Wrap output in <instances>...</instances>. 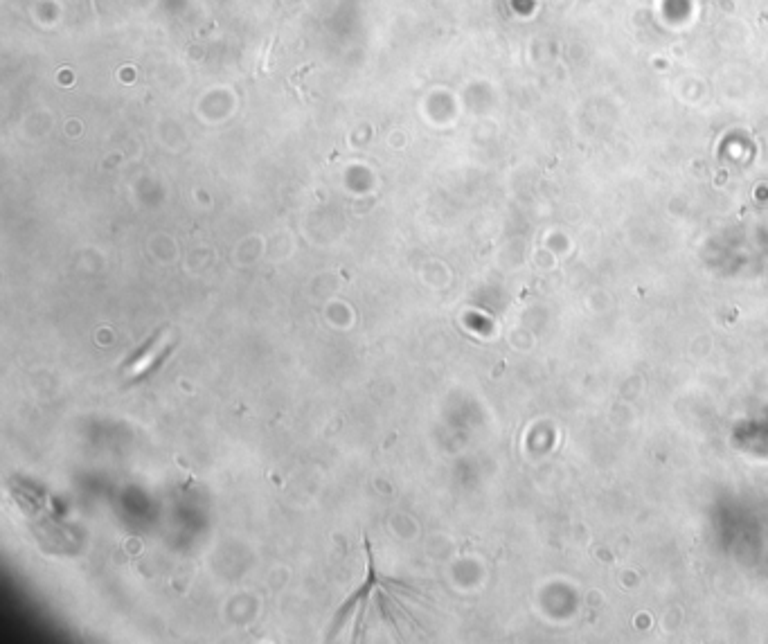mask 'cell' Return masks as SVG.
Instances as JSON below:
<instances>
[{
	"label": "cell",
	"instance_id": "obj_1",
	"mask_svg": "<svg viewBox=\"0 0 768 644\" xmlns=\"http://www.w3.org/2000/svg\"><path fill=\"white\" fill-rule=\"evenodd\" d=\"M365 552H368V581H365V584H363L359 590H356V593H354L350 599H347V602H345L341 608H338L336 620H334V626H332V635H336V631L341 629V624H345L347 615H350V613L354 611V608L359 606V604H361V613H359V624H356L354 635H361V624H363V615H365V604L370 602L372 590L377 588V586L388 584V581H383L381 575L377 572V563H374V557H372L370 541H365Z\"/></svg>",
	"mask_w": 768,
	"mask_h": 644
}]
</instances>
